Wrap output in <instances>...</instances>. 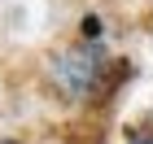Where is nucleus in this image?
I'll list each match as a JSON object with an SVG mask.
<instances>
[{
	"label": "nucleus",
	"instance_id": "obj_1",
	"mask_svg": "<svg viewBox=\"0 0 153 144\" xmlns=\"http://www.w3.org/2000/svg\"><path fill=\"white\" fill-rule=\"evenodd\" d=\"M131 79V61L109 57L105 44H70L48 57V83L57 87L61 100L70 105H96L118 92V83Z\"/></svg>",
	"mask_w": 153,
	"mask_h": 144
},
{
	"label": "nucleus",
	"instance_id": "obj_2",
	"mask_svg": "<svg viewBox=\"0 0 153 144\" xmlns=\"http://www.w3.org/2000/svg\"><path fill=\"white\" fill-rule=\"evenodd\" d=\"M79 39L83 44H101V39H105V22H101L96 13H83L79 18Z\"/></svg>",
	"mask_w": 153,
	"mask_h": 144
},
{
	"label": "nucleus",
	"instance_id": "obj_3",
	"mask_svg": "<svg viewBox=\"0 0 153 144\" xmlns=\"http://www.w3.org/2000/svg\"><path fill=\"white\" fill-rule=\"evenodd\" d=\"M123 144H153V127H127Z\"/></svg>",
	"mask_w": 153,
	"mask_h": 144
}]
</instances>
